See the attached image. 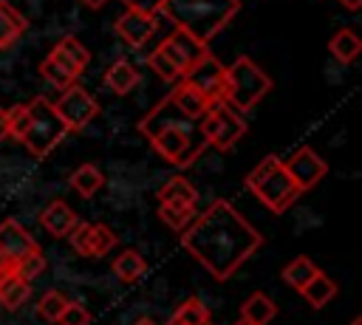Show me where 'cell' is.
<instances>
[{"label": "cell", "mask_w": 362, "mask_h": 325, "mask_svg": "<svg viewBox=\"0 0 362 325\" xmlns=\"http://www.w3.org/2000/svg\"><path fill=\"white\" fill-rule=\"evenodd\" d=\"M181 243L215 280H226L257 252L263 235L229 201H215L184 226Z\"/></svg>", "instance_id": "obj_1"}, {"label": "cell", "mask_w": 362, "mask_h": 325, "mask_svg": "<svg viewBox=\"0 0 362 325\" xmlns=\"http://www.w3.org/2000/svg\"><path fill=\"white\" fill-rule=\"evenodd\" d=\"M139 130L147 136V141L156 147V153L170 161L173 167H189L206 147L201 119H192L181 113L173 99H161L139 124Z\"/></svg>", "instance_id": "obj_2"}, {"label": "cell", "mask_w": 362, "mask_h": 325, "mask_svg": "<svg viewBox=\"0 0 362 325\" xmlns=\"http://www.w3.org/2000/svg\"><path fill=\"white\" fill-rule=\"evenodd\" d=\"M158 11L198 42H209L240 11V0H164Z\"/></svg>", "instance_id": "obj_3"}, {"label": "cell", "mask_w": 362, "mask_h": 325, "mask_svg": "<svg viewBox=\"0 0 362 325\" xmlns=\"http://www.w3.org/2000/svg\"><path fill=\"white\" fill-rule=\"evenodd\" d=\"M246 187L257 195V201L272 209L274 215L286 212L297 198H300V189L297 184L291 181L288 170L283 167V161L277 155H266L249 175H246Z\"/></svg>", "instance_id": "obj_4"}, {"label": "cell", "mask_w": 362, "mask_h": 325, "mask_svg": "<svg viewBox=\"0 0 362 325\" xmlns=\"http://www.w3.org/2000/svg\"><path fill=\"white\" fill-rule=\"evenodd\" d=\"M269 90L272 79L249 57H238L229 68H223V102L235 110H252Z\"/></svg>", "instance_id": "obj_5"}, {"label": "cell", "mask_w": 362, "mask_h": 325, "mask_svg": "<svg viewBox=\"0 0 362 325\" xmlns=\"http://www.w3.org/2000/svg\"><path fill=\"white\" fill-rule=\"evenodd\" d=\"M28 124L20 136V141L25 144V150L37 158H45L68 133L65 122L57 116L54 102H48L45 96H34L28 105Z\"/></svg>", "instance_id": "obj_6"}, {"label": "cell", "mask_w": 362, "mask_h": 325, "mask_svg": "<svg viewBox=\"0 0 362 325\" xmlns=\"http://www.w3.org/2000/svg\"><path fill=\"white\" fill-rule=\"evenodd\" d=\"M201 130H204V138L206 144L218 147V150H232L243 133H246V122L240 116V110H235L229 102H212L209 110L204 113L201 119Z\"/></svg>", "instance_id": "obj_7"}, {"label": "cell", "mask_w": 362, "mask_h": 325, "mask_svg": "<svg viewBox=\"0 0 362 325\" xmlns=\"http://www.w3.org/2000/svg\"><path fill=\"white\" fill-rule=\"evenodd\" d=\"M54 110H57V116L65 122L68 133H74V130H82V127L99 113V105H96V99H93L85 88H79V85L74 82V85H68V88L62 90V96L54 102Z\"/></svg>", "instance_id": "obj_8"}, {"label": "cell", "mask_w": 362, "mask_h": 325, "mask_svg": "<svg viewBox=\"0 0 362 325\" xmlns=\"http://www.w3.org/2000/svg\"><path fill=\"white\" fill-rule=\"evenodd\" d=\"M189 88H195L209 105L223 99V65L206 51L195 65H189V71L181 76Z\"/></svg>", "instance_id": "obj_9"}, {"label": "cell", "mask_w": 362, "mask_h": 325, "mask_svg": "<svg viewBox=\"0 0 362 325\" xmlns=\"http://www.w3.org/2000/svg\"><path fill=\"white\" fill-rule=\"evenodd\" d=\"M283 167L288 170V175H291V181L297 184L300 192L317 187V184L325 178V172H328L325 158L317 155V150H311V147H297V150L283 161Z\"/></svg>", "instance_id": "obj_10"}, {"label": "cell", "mask_w": 362, "mask_h": 325, "mask_svg": "<svg viewBox=\"0 0 362 325\" xmlns=\"http://www.w3.org/2000/svg\"><path fill=\"white\" fill-rule=\"evenodd\" d=\"M158 51L178 68V73L184 76L187 71H189V65H195L209 48H206V42H198L192 34H187L184 28H175L164 42H158Z\"/></svg>", "instance_id": "obj_11"}, {"label": "cell", "mask_w": 362, "mask_h": 325, "mask_svg": "<svg viewBox=\"0 0 362 325\" xmlns=\"http://www.w3.org/2000/svg\"><path fill=\"white\" fill-rule=\"evenodd\" d=\"M34 249H40L37 243H34V237L17 223V220H3L0 223V257L11 266V271H14V266L25 257V254H31Z\"/></svg>", "instance_id": "obj_12"}, {"label": "cell", "mask_w": 362, "mask_h": 325, "mask_svg": "<svg viewBox=\"0 0 362 325\" xmlns=\"http://www.w3.org/2000/svg\"><path fill=\"white\" fill-rule=\"evenodd\" d=\"M156 25H158L156 14L136 11V8H127V11L116 20V31H119V37H122L127 45H133V48H141V45L153 37Z\"/></svg>", "instance_id": "obj_13"}, {"label": "cell", "mask_w": 362, "mask_h": 325, "mask_svg": "<svg viewBox=\"0 0 362 325\" xmlns=\"http://www.w3.org/2000/svg\"><path fill=\"white\" fill-rule=\"evenodd\" d=\"M48 57H51V59H57L62 68H68L74 76H79V73L85 71V65L90 62L88 48H85L76 37H62V40L54 45V51H51Z\"/></svg>", "instance_id": "obj_14"}, {"label": "cell", "mask_w": 362, "mask_h": 325, "mask_svg": "<svg viewBox=\"0 0 362 325\" xmlns=\"http://www.w3.org/2000/svg\"><path fill=\"white\" fill-rule=\"evenodd\" d=\"M76 212L65 203V201H54L51 206H45L40 212V223L54 235V237H68V232L76 226Z\"/></svg>", "instance_id": "obj_15"}, {"label": "cell", "mask_w": 362, "mask_h": 325, "mask_svg": "<svg viewBox=\"0 0 362 325\" xmlns=\"http://www.w3.org/2000/svg\"><path fill=\"white\" fill-rule=\"evenodd\" d=\"M136 85H139V68L133 62H127V59H119L105 71V88L119 93V96L130 93Z\"/></svg>", "instance_id": "obj_16"}, {"label": "cell", "mask_w": 362, "mask_h": 325, "mask_svg": "<svg viewBox=\"0 0 362 325\" xmlns=\"http://www.w3.org/2000/svg\"><path fill=\"white\" fill-rule=\"evenodd\" d=\"M167 96L173 99V105H175L181 113H187V116H192V119H204V113L209 110V102H206L195 88H189L184 79H181V85H175Z\"/></svg>", "instance_id": "obj_17"}, {"label": "cell", "mask_w": 362, "mask_h": 325, "mask_svg": "<svg viewBox=\"0 0 362 325\" xmlns=\"http://www.w3.org/2000/svg\"><path fill=\"white\" fill-rule=\"evenodd\" d=\"M195 201H198L195 187L181 175H173L158 189V203H167V206H195Z\"/></svg>", "instance_id": "obj_18"}, {"label": "cell", "mask_w": 362, "mask_h": 325, "mask_svg": "<svg viewBox=\"0 0 362 325\" xmlns=\"http://www.w3.org/2000/svg\"><path fill=\"white\" fill-rule=\"evenodd\" d=\"M274 314H277V305L260 291L252 294L249 300H243V305H240V317L252 325H269L274 319Z\"/></svg>", "instance_id": "obj_19"}, {"label": "cell", "mask_w": 362, "mask_h": 325, "mask_svg": "<svg viewBox=\"0 0 362 325\" xmlns=\"http://www.w3.org/2000/svg\"><path fill=\"white\" fill-rule=\"evenodd\" d=\"M300 294H303L314 308H322V305H328V302L334 300V294H337V283H334L328 274L317 271V274L300 288Z\"/></svg>", "instance_id": "obj_20"}, {"label": "cell", "mask_w": 362, "mask_h": 325, "mask_svg": "<svg viewBox=\"0 0 362 325\" xmlns=\"http://www.w3.org/2000/svg\"><path fill=\"white\" fill-rule=\"evenodd\" d=\"M28 291H31V283H25L23 277H17L14 271H8L3 280H0V305L14 311L20 308L25 300H28Z\"/></svg>", "instance_id": "obj_21"}, {"label": "cell", "mask_w": 362, "mask_h": 325, "mask_svg": "<svg viewBox=\"0 0 362 325\" xmlns=\"http://www.w3.org/2000/svg\"><path fill=\"white\" fill-rule=\"evenodd\" d=\"M328 51H331V57L334 59H339V62H354L356 57H359V51H362V42H359V37L351 31V28H339L334 37H331V42H328Z\"/></svg>", "instance_id": "obj_22"}, {"label": "cell", "mask_w": 362, "mask_h": 325, "mask_svg": "<svg viewBox=\"0 0 362 325\" xmlns=\"http://www.w3.org/2000/svg\"><path fill=\"white\" fill-rule=\"evenodd\" d=\"M170 322H175V325H212V317H209V308L198 297H189L175 308Z\"/></svg>", "instance_id": "obj_23"}, {"label": "cell", "mask_w": 362, "mask_h": 325, "mask_svg": "<svg viewBox=\"0 0 362 325\" xmlns=\"http://www.w3.org/2000/svg\"><path fill=\"white\" fill-rule=\"evenodd\" d=\"M23 31H25V17L14 11L6 0H0V48L11 45Z\"/></svg>", "instance_id": "obj_24"}, {"label": "cell", "mask_w": 362, "mask_h": 325, "mask_svg": "<svg viewBox=\"0 0 362 325\" xmlns=\"http://www.w3.org/2000/svg\"><path fill=\"white\" fill-rule=\"evenodd\" d=\"M102 184H105V175H102V170L93 167V164H82V167H76L74 175H71V187H74L79 195H85V198H90L93 192H99Z\"/></svg>", "instance_id": "obj_25"}, {"label": "cell", "mask_w": 362, "mask_h": 325, "mask_svg": "<svg viewBox=\"0 0 362 325\" xmlns=\"http://www.w3.org/2000/svg\"><path fill=\"white\" fill-rule=\"evenodd\" d=\"M113 271H116L119 280H124V283H136V280L144 277L147 263H144L141 254H136L133 249H127V252H122V254L113 260Z\"/></svg>", "instance_id": "obj_26"}, {"label": "cell", "mask_w": 362, "mask_h": 325, "mask_svg": "<svg viewBox=\"0 0 362 325\" xmlns=\"http://www.w3.org/2000/svg\"><path fill=\"white\" fill-rule=\"evenodd\" d=\"M317 271H320V268H317V266H314V263H311L305 254H300V257H294V260H291V263L283 268V280L300 291V288H303V285H305V283H308V280H311Z\"/></svg>", "instance_id": "obj_27"}, {"label": "cell", "mask_w": 362, "mask_h": 325, "mask_svg": "<svg viewBox=\"0 0 362 325\" xmlns=\"http://www.w3.org/2000/svg\"><path fill=\"white\" fill-rule=\"evenodd\" d=\"M65 305H68V300H65L62 291H45V294L40 297V302H37V314H40V319H45V322H57Z\"/></svg>", "instance_id": "obj_28"}, {"label": "cell", "mask_w": 362, "mask_h": 325, "mask_svg": "<svg viewBox=\"0 0 362 325\" xmlns=\"http://www.w3.org/2000/svg\"><path fill=\"white\" fill-rule=\"evenodd\" d=\"M40 73H42L54 88H62V90H65L68 85H74V82H76V76H74L68 68H62L57 59H51V57H45V59H42Z\"/></svg>", "instance_id": "obj_29"}, {"label": "cell", "mask_w": 362, "mask_h": 325, "mask_svg": "<svg viewBox=\"0 0 362 325\" xmlns=\"http://www.w3.org/2000/svg\"><path fill=\"white\" fill-rule=\"evenodd\" d=\"M158 218L170 229H184L195 218V206H167V203H158Z\"/></svg>", "instance_id": "obj_30"}, {"label": "cell", "mask_w": 362, "mask_h": 325, "mask_svg": "<svg viewBox=\"0 0 362 325\" xmlns=\"http://www.w3.org/2000/svg\"><path fill=\"white\" fill-rule=\"evenodd\" d=\"M116 246V235L105 223H93L90 229V257H105Z\"/></svg>", "instance_id": "obj_31"}, {"label": "cell", "mask_w": 362, "mask_h": 325, "mask_svg": "<svg viewBox=\"0 0 362 325\" xmlns=\"http://www.w3.org/2000/svg\"><path fill=\"white\" fill-rule=\"evenodd\" d=\"M42 268H45V257H42V252H40V249H34L31 254H25V257L14 266V274H17V277H23L25 283H31L37 274H42Z\"/></svg>", "instance_id": "obj_32"}, {"label": "cell", "mask_w": 362, "mask_h": 325, "mask_svg": "<svg viewBox=\"0 0 362 325\" xmlns=\"http://www.w3.org/2000/svg\"><path fill=\"white\" fill-rule=\"evenodd\" d=\"M147 65H150V68L158 73V79H164V82H175V79H181L178 68H175V65H173V62H170V59H167V57H164L158 48H156V51L147 57Z\"/></svg>", "instance_id": "obj_33"}, {"label": "cell", "mask_w": 362, "mask_h": 325, "mask_svg": "<svg viewBox=\"0 0 362 325\" xmlns=\"http://www.w3.org/2000/svg\"><path fill=\"white\" fill-rule=\"evenodd\" d=\"M59 325H88L90 322V311L82 302H68L57 319Z\"/></svg>", "instance_id": "obj_34"}, {"label": "cell", "mask_w": 362, "mask_h": 325, "mask_svg": "<svg viewBox=\"0 0 362 325\" xmlns=\"http://www.w3.org/2000/svg\"><path fill=\"white\" fill-rule=\"evenodd\" d=\"M127 8H136V11H147V14H158L161 3L164 0H124Z\"/></svg>", "instance_id": "obj_35"}, {"label": "cell", "mask_w": 362, "mask_h": 325, "mask_svg": "<svg viewBox=\"0 0 362 325\" xmlns=\"http://www.w3.org/2000/svg\"><path fill=\"white\" fill-rule=\"evenodd\" d=\"M8 127H11L8 107H0V141H3V138H8Z\"/></svg>", "instance_id": "obj_36"}, {"label": "cell", "mask_w": 362, "mask_h": 325, "mask_svg": "<svg viewBox=\"0 0 362 325\" xmlns=\"http://www.w3.org/2000/svg\"><path fill=\"white\" fill-rule=\"evenodd\" d=\"M339 3H342L345 8H351V11H356V8L362 6V0H339Z\"/></svg>", "instance_id": "obj_37"}, {"label": "cell", "mask_w": 362, "mask_h": 325, "mask_svg": "<svg viewBox=\"0 0 362 325\" xmlns=\"http://www.w3.org/2000/svg\"><path fill=\"white\" fill-rule=\"evenodd\" d=\"M8 271H11V266H8V263H6L3 257H0V280H3V277H6Z\"/></svg>", "instance_id": "obj_38"}, {"label": "cell", "mask_w": 362, "mask_h": 325, "mask_svg": "<svg viewBox=\"0 0 362 325\" xmlns=\"http://www.w3.org/2000/svg\"><path fill=\"white\" fill-rule=\"evenodd\" d=\"M82 3H85V6H90V8H99V6H105L107 0H82Z\"/></svg>", "instance_id": "obj_39"}, {"label": "cell", "mask_w": 362, "mask_h": 325, "mask_svg": "<svg viewBox=\"0 0 362 325\" xmlns=\"http://www.w3.org/2000/svg\"><path fill=\"white\" fill-rule=\"evenodd\" d=\"M136 325H156V322H153V319H147V317H144V319H139V322H136Z\"/></svg>", "instance_id": "obj_40"}, {"label": "cell", "mask_w": 362, "mask_h": 325, "mask_svg": "<svg viewBox=\"0 0 362 325\" xmlns=\"http://www.w3.org/2000/svg\"><path fill=\"white\" fill-rule=\"evenodd\" d=\"M235 325H252V322H246V319H243V317H240V319H238V322H235Z\"/></svg>", "instance_id": "obj_41"}, {"label": "cell", "mask_w": 362, "mask_h": 325, "mask_svg": "<svg viewBox=\"0 0 362 325\" xmlns=\"http://www.w3.org/2000/svg\"><path fill=\"white\" fill-rule=\"evenodd\" d=\"M351 325H362V319H359V317H356V319H354V322H351Z\"/></svg>", "instance_id": "obj_42"}, {"label": "cell", "mask_w": 362, "mask_h": 325, "mask_svg": "<svg viewBox=\"0 0 362 325\" xmlns=\"http://www.w3.org/2000/svg\"><path fill=\"white\" fill-rule=\"evenodd\" d=\"M170 325H175V322H170Z\"/></svg>", "instance_id": "obj_43"}]
</instances>
